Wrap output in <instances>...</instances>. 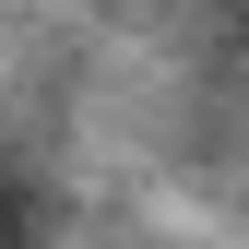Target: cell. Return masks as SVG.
Here are the masks:
<instances>
[{
    "mask_svg": "<svg viewBox=\"0 0 249 249\" xmlns=\"http://www.w3.org/2000/svg\"><path fill=\"white\" fill-rule=\"evenodd\" d=\"M0 249H36V190L24 178H0Z\"/></svg>",
    "mask_w": 249,
    "mask_h": 249,
    "instance_id": "6da1fadb",
    "label": "cell"
}]
</instances>
